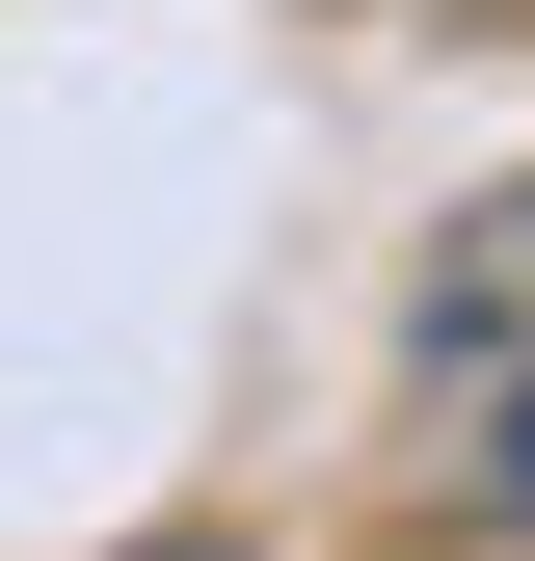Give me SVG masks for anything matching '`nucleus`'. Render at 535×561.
I'll return each instance as SVG.
<instances>
[{
    "label": "nucleus",
    "instance_id": "f257e3e1",
    "mask_svg": "<svg viewBox=\"0 0 535 561\" xmlns=\"http://www.w3.org/2000/svg\"><path fill=\"white\" fill-rule=\"evenodd\" d=\"M401 428H429V481L482 535H535V187H482V215L429 241V295H401Z\"/></svg>",
    "mask_w": 535,
    "mask_h": 561
}]
</instances>
